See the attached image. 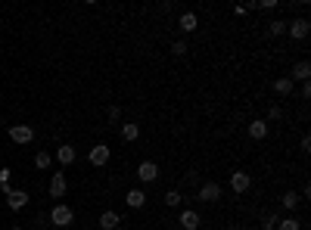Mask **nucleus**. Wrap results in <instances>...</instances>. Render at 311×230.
<instances>
[{
  "mask_svg": "<svg viewBox=\"0 0 311 230\" xmlns=\"http://www.w3.org/2000/svg\"><path fill=\"white\" fill-rule=\"evenodd\" d=\"M255 10H277V0H259V4H252Z\"/></svg>",
  "mask_w": 311,
  "mask_h": 230,
  "instance_id": "nucleus-25",
  "label": "nucleus"
},
{
  "mask_svg": "<svg viewBox=\"0 0 311 230\" xmlns=\"http://www.w3.org/2000/svg\"><path fill=\"white\" fill-rule=\"evenodd\" d=\"M75 156H78V152H75V146L63 143V146L56 149V162H59V165H72V162H75Z\"/></svg>",
  "mask_w": 311,
  "mask_h": 230,
  "instance_id": "nucleus-13",
  "label": "nucleus"
},
{
  "mask_svg": "<svg viewBox=\"0 0 311 230\" xmlns=\"http://www.w3.org/2000/svg\"><path fill=\"white\" fill-rule=\"evenodd\" d=\"M121 118V109L118 106H109V121H118Z\"/></svg>",
  "mask_w": 311,
  "mask_h": 230,
  "instance_id": "nucleus-28",
  "label": "nucleus"
},
{
  "mask_svg": "<svg viewBox=\"0 0 311 230\" xmlns=\"http://www.w3.org/2000/svg\"><path fill=\"white\" fill-rule=\"evenodd\" d=\"M50 162H53V156H50V152H44V149L34 156V165H38L41 171H47V168H50Z\"/></svg>",
  "mask_w": 311,
  "mask_h": 230,
  "instance_id": "nucleus-21",
  "label": "nucleus"
},
{
  "mask_svg": "<svg viewBox=\"0 0 311 230\" xmlns=\"http://www.w3.org/2000/svg\"><path fill=\"white\" fill-rule=\"evenodd\" d=\"M277 224H280V215H277V211H271V215H265V230H277Z\"/></svg>",
  "mask_w": 311,
  "mask_h": 230,
  "instance_id": "nucleus-23",
  "label": "nucleus"
},
{
  "mask_svg": "<svg viewBox=\"0 0 311 230\" xmlns=\"http://www.w3.org/2000/svg\"><path fill=\"white\" fill-rule=\"evenodd\" d=\"M100 227H103V230L121 227V215H118V211H103V215H100Z\"/></svg>",
  "mask_w": 311,
  "mask_h": 230,
  "instance_id": "nucleus-10",
  "label": "nucleus"
},
{
  "mask_svg": "<svg viewBox=\"0 0 311 230\" xmlns=\"http://www.w3.org/2000/svg\"><path fill=\"white\" fill-rule=\"evenodd\" d=\"M180 227H184V230H196V227H199V215H196L193 208L180 211Z\"/></svg>",
  "mask_w": 311,
  "mask_h": 230,
  "instance_id": "nucleus-16",
  "label": "nucleus"
},
{
  "mask_svg": "<svg viewBox=\"0 0 311 230\" xmlns=\"http://www.w3.org/2000/svg\"><path fill=\"white\" fill-rule=\"evenodd\" d=\"M187 50H190V47H187V41H174V44H171V53H174V56H184Z\"/></svg>",
  "mask_w": 311,
  "mask_h": 230,
  "instance_id": "nucleus-24",
  "label": "nucleus"
},
{
  "mask_svg": "<svg viewBox=\"0 0 311 230\" xmlns=\"http://www.w3.org/2000/svg\"><path fill=\"white\" fill-rule=\"evenodd\" d=\"M10 174H13L10 168H0V184H10Z\"/></svg>",
  "mask_w": 311,
  "mask_h": 230,
  "instance_id": "nucleus-29",
  "label": "nucleus"
},
{
  "mask_svg": "<svg viewBox=\"0 0 311 230\" xmlns=\"http://www.w3.org/2000/svg\"><path fill=\"white\" fill-rule=\"evenodd\" d=\"M280 202H283V208H289V211H296V208L302 205L299 193H292V190H286V193H283V196H280Z\"/></svg>",
  "mask_w": 311,
  "mask_h": 230,
  "instance_id": "nucleus-17",
  "label": "nucleus"
},
{
  "mask_svg": "<svg viewBox=\"0 0 311 230\" xmlns=\"http://www.w3.org/2000/svg\"><path fill=\"white\" fill-rule=\"evenodd\" d=\"M180 202H184V196H180V193H177V190H171V193H165V205H168V208H177Z\"/></svg>",
  "mask_w": 311,
  "mask_h": 230,
  "instance_id": "nucleus-22",
  "label": "nucleus"
},
{
  "mask_svg": "<svg viewBox=\"0 0 311 230\" xmlns=\"http://www.w3.org/2000/svg\"><path fill=\"white\" fill-rule=\"evenodd\" d=\"M308 78H311V65H308V59H302V62L292 65V78H289V81H308Z\"/></svg>",
  "mask_w": 311,
  "mask_h": 230,
  "instance_id": "nucleus-12",
  "label": "nucleus"
},
{
  "mask_svg": "<svg viewBox=\"0 0 311 230\" xmlns=\"http://www.w3.org/2000/svg\"><path fill=\"white\" fill-rule=\"evenodd\" d=\"M109 156H112V149H109L106 143H97L94 149H90V152H87V162L100 168V165H106V162H109Z\"/></svg>",
  "mask_w": 311,
  "mask_h": 230,
  "instance_id": "nucleus-6",
  "label": "nucleus"
},
{
  "mask_svg": "<svg viewBox=\"0 0 311 230\" xmlns=\"http://www.w3.org/2000/svg\"><path fill=\"white\" fill-rule=\"evenodd\" d=\"M249 137H252V140H265V137H268V121H265V118L249 121Z\"/></svg>",
  "mask_w": 311,
  "mask_h": 230,
  "instance_id": "nucleus-9",
  "label": "nucleus"
},
{
  "mask_svg": "<svg viewBox=\"0 0 311 230\" xmlns=\"http://www.w3.org/2000/svg\"><path fill=\"white\" fill-rule=\"evenodd\" d=\"M196 199L199 202H218V199H221V184H218V181H206L203 187H199Z\"/></svg>",
  "mask_w": 311,
  "mask_h": 230,
  "instance_id": "nucleus-3",
  "label": "nucleus"
},
{
  "mask_svg": "<svg viewBox=\"0 0 311 230\" xmlns=\"http://www.w3.org/2000/svg\"><path fill=\"white\" fill-rule=\"evenodd\" d=\"M137 178H140L143 184H153V181L159 178V165H156V162H140V165H137Z\"/></svg>",
  "mask_w": 311,
  "mask_h": 230,
  "instance_id": "nucleus-7",
  "label": "nucleus"
},
{
  "mask_svg": "<svg viewBox=\"0 0 311 230\" xmlns=\"http://www.w3.org/2000/svg\"><path fill=\"white\" fill-rule=\"evenodd\" d=\"M230 187H233V193H246V190L252 187V174H246V171H233V174H230Z\"/></svg>",
  "mask_w": 311,
  "mask_h": 230,
  "instance_id": "nucleus-8",
  "label": "nucleus"
},
{
  "mask_svg": "<svg viewBox=\"0 0 311 230\" xmlns=\"http://www.w3.org/2000/svg\"><path fill=\"white\" fill-rule=\"evenodd\" d=\"M66 190H69L66 174H63V171H59V174H53V178H50V187H47V193H50L53 199H63V196H66Z\"/></svg>",
  "mask_w": 311,
  "mask_h": 230,
  "instance_id": "nucleus-5",
  "label": "nucleus"
},
{
  "mask_svg": "<svg viewBox=\"0 0 311 230\" xmlns=\"http://www.w3.org/2000/svg\"><path fill=\"white\" fill-rule=\"evenodd\" d=\"M277 230H302V221L299 218H280V224H277Z\"/></svg>",
  "mask_w": 311,
  "mask_h": 230,
  "instance_id": "nucleus-20",
  "label": "nucleus"
},
{
  "mask_svg": "<svg viewBox=\"0 0 311 230\" xmlns=\"http://www.w3.org/2000/svg\"><path fill=\"white\" fill-rule=\"evenodd\" d=\"M302 97H305V100L311 97V84H308V81H302Z\"/></svg>",
  "mask_w": 311,
  "mask_h": 230,
  "instance_id": "nucleus-30",
  "label": "nucleus"
},
{
  "mask_svg": "<svg viewBox=\"0 0 311 230\" xmlns=\"http://www.w3.org/2000/svg\"><path fill=\"white\" fill-rule=\"evenodd\" d=\"M10 230H22V227H10Z\"/></svg>",
  "mask_w": 311,
  "mask_h": 230,
  "instance_id": "nucleus-31",
  "label": "nucleus"
},
{
  "mask_svg": "<svg viewBox=\"0 0 311 230\" xmlns=\"http://www.w3.org/2000/svg\"><path fill=\"white\" fill-rule=\"evenodd\" d=\"M180 31H184V34H193L196 28H199V19H196V13H184V16H180Z\"/></svg>",
  "mask_w": 311,
  "mask_h": 230,
  "instance_id": "nucleus-14",
  "label": "nucleus"
},
{
  "mask_svg": "<svg viewBox=\"0 0 311 230\" xmlns=\"http://www.w3.org/2000/svg\"><path fill=\"white\" fill-rule=\"evenodd\" d=\"M271 34H286V22H283V19L271 22Z\"/></svg>",
  "mask_w": 311,
  "mask_h": 230,
  "instance_id": "nucleus-26",
  "label": "nucleus"
},
{
  "mask_svg": "<svg viewBox=\"0 0 311 230\" xmlns=\"http://www.w3.org/2000/svg\"><path fill=\"white\" fill-rule=\"evenodd\" d=\"M274 94H277V97H289L292 94V81L289 78H277V81H274Z\"/></svg>",
  "mask_w": 311,
  "mask_h": 230,
  "instance_id": "nucleus-19",
  "label": "nucleus"
},
{
  "mask_svg": "<svg viewBox=\"0 0 311 230\" xmlns=\"http://www.w3.org/2000/svg\"><path fill=\"white\" fill-rule=\"evenodd\" d=\"M25 205H28V193H25V190H13V193H10V208L19 211V208H25Z\"/></svg>",
  "mask_w": 311,
  "mask_h": 230,
  "instance_id": "nucleus-15",
  "label": "nucleus"
},
{
  "mask_svg": "<svg viewBox=\"0 0 311 230\" xmlns=\"http://www.w3.org/2000/svg\"><path fill=\"white\" fill-rule=\"evenodd\" d=\"M50 221L56 224V227H69L72 221H75V211H72L66 202H56V205H53V211H50Z\"/></svg>",
  "mask_w": 311,
  "mask_h": 230,
  "instance_id": "nucleus-2",
  "label": "nucleus"
},
{
  "mask_svg": "<svg viewBox=\"0 0 311 230\" xmlns=\"http://www.w3.org/2000/svg\"><path fill=\"white\" fill-rule=\"evenodd\" d=\"M286 34L292 41H305L308 34H311V22L305 19V16H299V19H292V22H286Z\"/></svg>",
  "mask_w": 311,
  "mask_h": 230,
  "instance_id": "nucleus-1",
  "label": "nucleus"
},
{
  "mask_svg": "<svg viewBox=\"0 0 311 230\" xmlns=\"http://www.w3.org/2000/svg\"><path fill=\"white\" fill-rule=\"evenodd\" d=\"M10 140H13V143H31V140H34V128L31 125H10Z\"/></svg>",
  "mask_w": 311,
  "mask_h": 230,
  "instance_id": "nucleus-4",
  "label": "nucleus"
},
{
  "mask_svg": "<svg viewBox=\"0 0 311 230\" xmlns=\"http://www.w3.org/2000/svg\"><path fill=\"white\" fill-rule=\"evenodd\" d=\"M280 115H283V109H280V106H271V109H268V118H265V121H277Z\"/></svg>",
  "mask_w": 311,
  "mask_h": 230,
  "instance_id": "nucleus-27",
  "label": "nucleus"
},
{
  "mask_svg": "<svg viewBox=\"0 0 311 230\" xmlns=\"http://www.w3.org/2000/svg\"><path fill=\"white\" fill-rule=\"evenodd\" d=\"M121 137L128 140V143H131V140H137V137H140V125H134V121H125V125H121Z\"/></svg>",
  "mask_w": 311,
  "mask_h": 230,
  "instance_id": "nucleus-18",
  "label": "nucleus"
},
{
  "mask_svg": "<svg viewBox=\"0 0 311 230\" xmlns=\"http://www.w3.org/2000/svg\"><path fill=\"white\" fill-rule=\"evenodd\" d=\"M125 202H128V208H143L146 205V193L143 190H128Z\"/></svg>",
  "mask_w": 311,
  "mask_h": 230,
  "instance_id": "nucleus-11",
  "label": "nucleus"
}]
</instances>
